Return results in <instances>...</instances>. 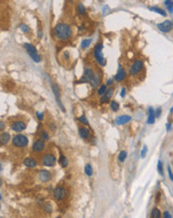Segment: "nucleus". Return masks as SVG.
I'll return each instance as SVG.
<instances>
[{
    "instance_id": "obj_16",
    "label": "nucleus",
    "mask_w": 173,
    "mask_h": 218,
    "mask_svg": "<svg viewBox=\"0 0 173 218\" xmlns=\"http://www.w3.org/2000/svg\"><path fill=\"white\" fill-rule=\"evenodd\" d=\"M126 71H124V69H121L119 72H117V74H115L114 79L116 81H122L123 79H126Z\"/></svg>"
},
{
    "instance_id": "obj_5",
    "label": "nucleus",
    "mask_w": 173,
    "mask_h": 218,
    "mask_svg": "<svg viewBox=\"0 0 173 218\" xmlns=\"http://www.w3.org/2000/svg\"><path fill=\"white\" fill-rule=\"evenodd\" d=\"M143 67V62L142 60H135L130 67V69H129V74L131 76H135V74H139L141 72Z\"/></svg>"
},
{
    "instance_id": "obj_19",
    "label": "nucleus",
    "mask_w": 173,
    "mask_h": 218,
    "mask_svg": "<svg viewBox=\"0 0 173 218\" xmlns=\"http://www.w3.org/2000/svg\"><path fill=\"white\" fill-rule=\"evenodd\" d=\"M100 76H98V74H96L95 72V76H93V79L91 81V85H92L93 87H97L98 84H100Z\"/></svg>"
},
{
    "instance_id": "obj_41",
    "label": "nucleus",
    "mask_w": 173,
    "mask_h": 218,
    "mask_svg": "<svg viewBox=\"0 0 173 218\" xmlns=\"http://www.w3.org/2000/svg\"><path fill=\"white\" fill-rule=\"evenodd\" d=\"M160 114H161V109H157L156 110V116H160Z\"/></svg>"
},
{
    "instance_id": "obj_34",
    "label": "nucleus",
    "mask_w": 173,
    "mask_h": 218,
    "mask_svg": "<svg viewBox=\"0 0 173 218\" xmlns=\"http://www.w3.org/2000/svg\"><path fill=\"white\" fill-rule=\"evenodd\" d=\"M157 169L158 171H159L160 174H163V171H162V164H161V161H158V166H157Z\"/></svg>"
},
{
    "instance_id": "obj_48",
    "label": "nucleus",
    "mask_w": 173,
    "mask_h": 218,
    "mask_svg": "<svg viewBox=\"0 0 173 218\" xmlns=\"http://www.w3.org/2000/svg\"><path fill=\"white\" fill-rule=\"evenodd\" d=\"M172 27H173V22H172Z\"/></svg>"
},
{
    "instance_id": "obj_2",
    "label": "nucleus",
    "mask_w": 173,
    "mask_h": 218,
    "mask_svg": "<svg viewBox=\"0 0 173 218\" xmlns=\"http://www.w3.org/2000/svg\"><path fill=\"white\" fill-rule=\"evenodd\" d=\"M103 48H104L103 43H98L96 45L93 53V57H95L96 60L98 62V64L104 67V65H105V60L104 58V55H103Z\"/></svg>"
},
{
    "instance_id": "obj_1",
    "label": "nucleus",
    "mask_w": 173,
    "mask_h": 218,
    "mask_svg": "<svg viewBox=\"0 0 173 218\" xmlns=\"http://www.w3.org/2000/svg\"><path fill=\"white\" fill-rule=\"evenodd\" d=\"M54 33L57 39L61 41H67L72 36V28L66 23H59L55 27Z\"/></svg>"
},
{
    "instance_id": "obj_14",
    "label": "nucleus",
    "mask_w": 173,
    "mask_h": 218,
    "mask_svg": "<svg viewBox=\"0 0 173 218\" xmlns=\"http://www.w3.org/2000/svg\"><path fill=\"white\" fill-rule=\"evenodd\" d=\"M131 119L130 116L128 115H123V116H119V117L116 118V120H115V123H116L117 125H123L126 124V123L129 122Z\"/></svg>"
},
{
    "instance_id": "obj_22",
    "label": "nucleus",
    "mask_w": 173,
    "mask_h": 218,
    "mask_svg": "<svg viewBox=\"0 0 173 218\" xmlns=\"http://www.w3.org/2000/svg\"><path fill=\"white\" fill-rule=\"evenodd\" d=\"M149 10L153 11V12H156V13L160 14V15H162V16L166 15V12H165L164 10H162V9L158 8V7H149Z\"/></svg>"
},
{
    "instance_id": "obj_13",
    "label": "nucleus",
    "mask_w": 173,
    "mask_h": 218,
    "mask_svg": "<svg viewBox=\"0 0 173 218\" xmlns=\"http://www.w3.org/2000/svg\"><path fill=\"white\" fill-rule=\"evenodd\" d=\"M112 92H114V89H112V88L107 89V91L105 92V94H104V95H102V97H100V103H105V102H107V101H109L110 99V97H112Z\"/></svg>"
},
{
    "instance_id": "obj_12",
    "label": "nucleus",
    "mask_w": 173,
    "mask_h": 218,
    "mask_svg": "<svg viewBox=\"0 0 173 218\" xmlns=\"http://www.w3.org/2000/svg\"><path fill=\"white\" fill-rule=\"evenodd\" d=\"M26 124L21 121H17V122H14L12 124V130L15 131V132H21V131L25 130Z\"/></svg>"
},
{
    "instance_id": "obj_36",
    "label": "nucleus",
    "mask_w": 173,
    "mask_h": 218,
    "mask_svg": "<svg viewBox=\"0 0 173 218\" xmlns=\"http://www.w3.org/2000/svg\"><path fill=\"white\" fill-rule=\"evenodd\" d=\"M168 174H169L170 180L173 181V174H172V171H171V169H170V167H168Z\"/></svg>"
},
{
    "instance_id": "obj_42",
    "label": "nucleus",
    "mask_w": 173,
    "mask_h": 218,
    "mask_svg": "<svg viewBox=\"0 0 173 218\" xmlns=\"http://www.w3.org/2000/svg\"><path fill=\"white\" fill-rule=\"evenodd\" d=\"M4 127H5V125H4L3 122H0V130L4 129Z\"/></svg>"
},
{
    "instance_id": "obj_35",
    "label": "nucleus",
    "mask_w": 173,
    "mask_h": 218,
    "mask_svg": "<svg viewBox=\"0 0 173 218\" xmlns=\"http://www.w3.org/2000/svg\"><path fill=\"white\" fill-rule=\"evenodd\" d=\"M41 136H42V138L44 140H48V139H49V136H48V134H47L46 132H45V131H43V132L41 133Z\"/></svg>"
},
{
    "instance_id": "obj_40",
    "label": "nucleus",
    "mask_w": 173,
    "mask_h": 218,
    "mask_svg": "<svg viewBox=\"0 0 173 218\" xmlns=\"http://www.w3.org/2000/svg\"><path fill=\"white\" fill-rule=\"evenodd\" d=\"M163 216H164V217H167V218H170V217H171V215L169 214V212L165 211L164 213H163Z\"/></svg>"
},
{
    "instance_id": "obj_23",
    "label": "nucleus",
    "mask_w": 173,
    "mask_h": 218,
    "mask_svg": "<svg viewBox=\"0 0 173 218\" xmlns=\"http://www.w3.org/2000/svg\"><path fill=\"white\" fill-rule=\"evenodd\" d=\"M91 43H92V39H86V40H83V42L81 44V47L82 49H86V48H89V46L91 45Z\"/></svg>"
},
{
    "instance_id": "obj_18",
    "label": "nucleus",
    "mask_w": 173,
    "mask_h": 218,
    "mask_svg": "<svg viewBox=\"0 0 173 218\" xmlns=\"http://www.w3.org/2000/svg\"><path fill=\"white\" fill-rule=\"evenodd\" d=\"M9 140H10V134L9 133H2L1 135H0V143L3 145L7 144V143L9 142Z\"/></svg>"
},
{
    "instance_id": "obj_28",
    "label": "nucleus",
    "mask_w": 173,
    "mask_h": 218,
    "mask_svg": "<svg viewBox=\"0 0 173 218\" xmlns=\"http://www.w3.org/2000/svg\"><path fill=\"white\" fill-rule=\"evenodd\" d=\"M126 157H127V153L126 151H121V153H119V162H124V160L126 159Z\"/></svg>"
},
{
    "instance_id": "obj_43",
    "label": "nucleus",
    "mask_w": 173,
    "mask_h": 218,
    "mask_svg": "<svg viewBox=\"0 0 173 218\" xmlns=\"http://www.w3.org/2000/svg\"><path fill=\"white\" fill-rule=\"evenodd\" d=\"M170 129H171V124L169 123V124H167V130L170 131Z\"/></svg>"
},
{
    "instance_id": "obj_32",
    "label": "nucleus",
    "mask_w": 173,
    "mask_h": 218,
    "mask_svg": "<svg viewBox=\"0 0 173 218\" xmlns=\"http://www.w3.org/2000/svg\"><path fill=\"white\" fill-rule=\"evenodd\" d=\"M20 29H21V31H22L23 33H29V32H30V28H29L26 24H21Z\"/></svg>"
},
{
    "instance_id": "obj_7",
    "label": "nucleus",
    "mask_w": 173,
    "mask_h": 218,
    "mask_svg": "<svg viewBox=\"0 0 173 218\" xmlns=\"http://www.w3.org/2000/svg\"><path fill=\"white\" fill-rule=\"evenodd\" d=\"M43 165L46 167H54L56 164V157L53 154H46L42 159Z\"/></svg>"
},
{
    "instance_id": "obj_20",
    "label": "nucleus",
    "mask_w": 173,
    "mask_h": 218,
    "mask_svg": "<svg viewBox=\"0 0 173 218\" xmlns=\"http://www.w3.org/2000/svg\"><path fill=\"white\" fill-rule=\"evenodd\" d=\"M79 133H80L82 138H85V139L90 138V135H91L90 131L86 129V128H80V129H79Z\"/></svg>"
},
{
    "instance_id": "obj_30",
    "label": "nucleus",
    "mask_w": 173,
    "mask_h": 218,
    "mask_svg": "<svg viewBox=\"0 0 173 218\" xmlns=\"http://www.w3.org/2000/svg\"><path fill=\"white\" fill-rule=\"evenodd\" d=\"M60 164H61V166L64 167V168L68 166V160H67L66 157L62 156L61 158H60Z\"/></svg>"
},
{
    "instance_id": "obj_10",
    "label": "nucleus",
    "mask_w": 173,
    "mask_h": 218,
    "mask_svg": "<svg viewBox=\"0 0 173 218\" xmlns=\"http://www.w3.org/2000/svg\"><path fill=\"white\" fill-rule=\"evenodd\" d=\"M45 148V143L43 140H37V141L34 142L33 144V151L36 153H40L44 150Z\"/></svg>"
},
{
    "instance_id": "obj_27",
    "label": "nucleus",
    "mask_w": 173,
    "mask_h": 218,
    "mask_svg": "<svg viewBox=\"0 0 173 218\" xmlns=\"http://www.w3.org/2000/svg\"><path fill=\"white\" fill-rule=\"evenodd\" d=\"M151 217L152 218H159L160 217V211L157 208H153L151 211Z\"/></svg>"
},
{
    "instance_id": "obj_17",
    "label": "nucleus",
    "mask_w": 173,
    "mask_h": 218,
    "mask_svg": "<svg viewBox=\"0 0 173 218\" xmlns=\"http://www.w3.org/2000/svg\"><path fill=\"white\" fill-rule=\"evenodd\" d=\"M52 87H53V92H54V94H55V97H56L57 101H58V104H59V105L61 106V108L64 110V107L62 106L61 100H60V91H59V88H58L57 84H53Z\"/></svg>"
},
{
    "instance_id": "obj_11",
    "label": "nucleus",
    "mask_w": 173,
    "mask_h": 218,
    "mask_svg": "<svg viewBox=\"0 0 173 218\" xmlns=\"http://www.w3.org/2000/svg\"><path fill=\"white\" fill-rule=\"evenodd\" d=\"M38 174H39V180L41 181H43V183H46V181H48L51 178V174H50V171H46V169L40 171V173Z\"/></svg>"
},
{
    "instance_id": "obj_8",
    "label": "nucleus",
    "mask_w": 173,
    "mask_h": 218,
    "mask_svg": "<svg viewBox=\"0 0 173 218\" xmlns=\"http://www.w3.org/2000/svg\"><path fill=\"white\" fill-rule=\"evenodd\" d=\"M157 27H158V29H160V31H161V32L168 33V32H170V31H171L172 24H171V22H170V21L166 20V21L163 22V23L158 24Z\"/></svg>"
},
{
    "instance_id": "obj_4",
    "label": "nucleus",
    "mask_w": 173,
    "mask_h": 218,
    "mask_svg": "<svg viewBox=\"0 0 173 218\" xmlns=\"http://www.w3.org/2000/svg\"><path fill=\"white\" fill-rule=\"evenodd\" d=\"M12 143H13V145L15 147L23 148V147L27 146L29 141H28V138L26 136H24V135H17V136H15L13 138Z\"/></svg>"
},
{
    "instance_id": "obj_44",
    "label": "nucleus",
    "mask_w": 173,
    "mask_h": 218,
    "mask_svg": "<svg viewBox=\"0 0 173 218\" xmlns=\"http://www.w3.org/2000/svg\"><path fill=\"white\" fill-rule=\"evenodd\" d=\"M112 79H110V81H107V84H112Z\"/></svg>"
},
{
    "instance_id": "obj_24",
    "label": "nucleus",
    "mask_w": 173,
    "mask_h": 218,
    "mask_svg": "<svg viewBox=\"0 0 173 218\" xmlns=\"http://www.w3.org/2000/svg\"><path fill=\"white\" fill-rule=\"evenodd\" d=\"M107 84H102L100 87H98V94L100 96H102V95H104L105 94V92L107 91Z\"/></svg>"
},
{
    "instance_id": "obj_31",
    "label": "nucleus",
    "mask_w": 173,
    "mask_h": 218,
    "mask_svg": "<svg viewBox=\"0 0 173 218\" xmlns=\"http://www.w3.org/2000/svg\"><path fill=\"white\" fill-rule=\"evenodd\" d=\"M77 10H78V13L79 14H82V15L86 13V8H85V6H84L83 4H79L78 8H77Z\"/></svg>"
},
{
    "instance_id": "obj_47",
    "label": "nucleus",
    "mask_w": 173,
    "mask_h": 218,
    "mask_svg": "<svg viewBox=\"0 0 173 218\" xmlns=\"http://www.w3.org/2000/svg\"><path fill=\"white\" fill-rule=\"evenodd\" d=\"M0 199H1V194H0Z\"/></svg>"
},
{
    "instance_id": "obj_39",
    "label": "nucleus",
    "mask_w": 173,
    "mask_h": 218,
    "mask_svg": "<svg viewBox=\"0 0 173 218\" xmlns=\"http://www.w3.org/2000/svg\"><path fill=\"white\" fill-rule=\"evenodd\" d=\"M126 88H122L121 89V97H124V96H126Z\"/></svg>"
},
{
    "instance_id": "obj_38",
    "label": "nucleus",
    "mask_w": 173,
    "mask_h": 218,
    "mask_svg": "<svg viewBox=\"0 0 173 218\" xmlns=\"http://www.w3.org/2000/svg\"><path fill=\"white\" fill-rule=\"evenodd\" d=\"M146 150H147V148H146V147H144V148H143V151L141 152V157H142V158H144V157H145Z\"/></svg>"
},
{
    "instance_id": "obj_29",
    "label": "nucleus",
    "mask_w": 173,
    "mask_h": 218,
    "mask_svg": "<svg viewBox=\"0 0 173 218\" xmlns=\"http://www.w3.org/2000/svg\"><path fill=\"white\" fill-rule=\"evenodd\" d=\"M110 108H112V111H117L119 108V103H117L116 101H112V102H110Z\"/></svg>"
},
{
    "instance_id": "obj_15",
    "label": "nucleus",
    "mask_w": 173,
    "mask_h": 218,
    "mask_svg": "<svg viewBox=\"0 0 173 218\" xmlns=\"http://www.w3.org/2000/svg\"><path fill=\"white\" fill-rule=\"evenodd\" d=\"M23 164L25 165L27 168H36L37 167V162L35 161L33 158H26L23 161Z\"/></svg>"
},
{
    "instance_id": "obj_45",
    "label": "nucleus",
    "mask_w": 173,
    "mask_h": 218,
    "mask_svg": "<svg viewBox=\"0 0 173 218\" xmlns=\"http://www.w3.org/2000/svg\"><path fill=\"white\" fill-rule=\"evenodd\" d=\"M0 171H1V165H0Z\"/></svg>"
},
{
    "instance_id": "obj_9",
    "label": "nucleus",
    "mask_w": 173,
    "mask_h": 218,
    "mask_svg": "<svg viewBox=\"0 0 173 218\" xmlns=\"http://www.w3.org/2000/svg\"><path fill=\"white\" fill-rule=\"evenodd\" d=\"M66 193H67L66 190H65L64 187H62V186H59V187H57L54 190V196H55V198L58 200H62L63 198H65Z\"/></svg>"
},
{
    "instance_id": "obj_26",
    "label": "nucleus",
    "mask_w": 173,
    "mask_h": 218,
    "mask_svg": "<svg viewBox=\"0 0 173 218\" xmlns=\"http://www.w3.org/2000/svg\"><path fill=\"white\" fill-rule=\"evenodd\" d=\"M85 173H86V176H91L93 174V168H92V166H91L90 164L86 165V167H85Z\"/></svg>"
},
{
    "instance_id": "obj_33",
    "label": "nucleus",
    "mask_w": 173,
    "mask_h": 218,
    "mask_svg": "<svg viewBox=\"0 0 173 218\" xmlns=\"http://www.w3.org/2000/svg\"><path fill=\"white\" fill-rule=\"evenodd\" d=\"M79 121L83 123V124H85V125H89V121H88V119H86V116H84V115L81 116V117H79Z\"/></svg>"
},
{
    "instance_id": "obj_46",
    "label": "nucleus",
    "mask_w": 173,
    "mask_h": 218,
    "mask_svg": "<svg viewBox=\"0 0 173 218\" xmlns=\"http://www.w3.org/2000/svg\"><path fill=\"white\" fill-rule=\"evenodd\" d=\"M0 185H1V181H0Z\"/></svg>"
},
{
    "instance_id": "obj_6",
    "label": "nucleus",
    "mask_w": 173,
    "mask_h": 218,
    "mask_svg": "<svg viewBox=\"0 0 173 218\" xmlns=\"http://www.w3.org/2000/svg\"><path fill=\"white\" fill-rule=\"evenodd\" d=\"M93 76H95V72H93V69H91V67H86L85 69V72H84L83 76L81 77L79 82H89V83H90L91 81L93 79Z\"/></svg>"
},
{
    "instance_id": "obj_3",
    "label": "nucleus",
    "mask_w": 173,
    "mask_h": 218,
    "mask_svg": "<svg viewBox=\"0 0 173 218\" xmlns=\"http://www.w3.org/2000/svg\"><path fill=\"white\" fill-rule=\"evenodd\" d=\"M24 48H25L26 52L28 53V55L30 56V58L34 60V62H40L41 58H40V56H39V54H38L37 50H36V48L34 47V46L31 45V44L26 43V44H24Z\"/></svg>"
},
{
    "instance_id": "obj_37",
    "label": "nucleus",
    "mask_w": 173,
    "mask_h": 218,
    "mask_svg": "<svg viewBox=\"0 0 173 218\" xmlns=\"http://www.w3.org/2000/svg\"><path fill=\"white\" fill-rule=\"evenodd\" d=\"M37 117L39 120H43V118H44V115H43V113H40V112H37Z\"/></svg>"
},
{
    "instance_id": "obj_21",
    "label": "nucleus",
    "mask_w": 173,
    "mask_h": 218,
    "mask_svg": "<svg viewBox=\"0 0 173 218\" xmlns=\"http://www.w3.org/2000/svg\"><path fill=\"white\" fill-rule=\"evenodd\" d=\"M155 121V115H154V111H153L152 108H149V116H148V120L147 123L148 124H153Z\"/></svg>"
},
{
    "instance_id": "obj_25",
    "label": "nucleus",
    "mask_w": 173,
    "mask_h": 218,
    "mask_svg": "<svg viewBox=\"0 0 173 218\" xmlns=\"http://www.w3.org/2000/svg\"><path fill=\"white\" fill-rule=\"evenodd\" d=\"M164 4L167 7L168 12H169V13H172L173 12V1L172 0H166V1L164 2Z\"/></svg>"
}]
</instances>
